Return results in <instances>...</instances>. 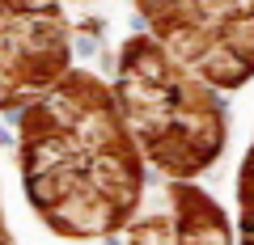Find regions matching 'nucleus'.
Instances as JSON below:
<instances>
[{
	"label": "nucleus",
	"mask_w": 254,
	"mask_h": 245,
	"mask_svg": "<svg viewBox=\"0 0 254 245\" xmlns=\"http://www.w3.org/2000/svg\"><path fill=\"white\" fill-rule=\"evenodd\" d=\"M21 165L34 207L68 237L119 228L140 195L136 140L119 101L85 72H64L21 123Z\"/></svg>",
	"instance_id": "f257e3e1"
},
{
	"label": "nucleus",
	"mask_w": 254,
	"mask_h": 245,
	"mask_svg": "<svg viewBox=\"0 0 254 245\" xmlns=\"http://www.w3.org/2000/svg\"><path fill=\"white\" fill-rule=\"evenodd\" d=\"M119 110L131 140L170 178H187L220 152L225 114L212 98V85L178 64L153 34H140L123 47Z\"/></svg>",
	"instance_id": "f03ea898"
},
{
	"label": "nucleus",
	"mask_w": 254,
	"mask_h": 245,
	"mask_svg": "<svg viewBox=\"0 0 254 245\" xmlns=\"http://www.w3.org/2000/svg\"><path fill=\"white\" fill-rule=\"evenodd\" d=\"M153 38L208 85L254 76V0H136Z\"/></svg>",
	"instance_id": "7ed1b4c3"
},
{
	"label": "nucleus",
	"mask_w": 254,
	"mask_h": 245,
	"mask_svg": "<svg viewBox=\"0 0 254 245\" xmlns=\"http://www.w3.org/2000/svg\"><path fill=\"white\" fill-rule=\"evenodd\" d=\"M68 72L60 0H0V110L30 106Z\"/></svg>",
	"instance_id": "20e7f679"
},
{
	"label": "nucleus",
	"mask_w": 254,
	"mask_h": 245,
	"mask_svg": "<svg viewBox=\"0 0 254 245\" xmlns=\"http://www.w3.org/2000/svg\"><path fill=\"white\" fill-rule=\"evenodd\" d=\"M165 199H170L165 211L136 224L131 233L136 245H229L225 216L216 211L212 199H203L199 191H187L178 182H170Z\"/></svg>",
	"instance_id": "39448f33"
},
{
	"label": "nucleus",
	"mask_w": 254,
	"mask_h": 245,
	"mask_svg": "<svg viewBox=\"0 0 254 245\" xmlns=\"http://www.w3.org/2000/svg\"><path fill=\"white\" fill-rule=\"evenodd\" d=\"M242 245H254V148L242 169Z\"/></svg>",
	"instance_id": "423d86ee"
}]
</instances>
